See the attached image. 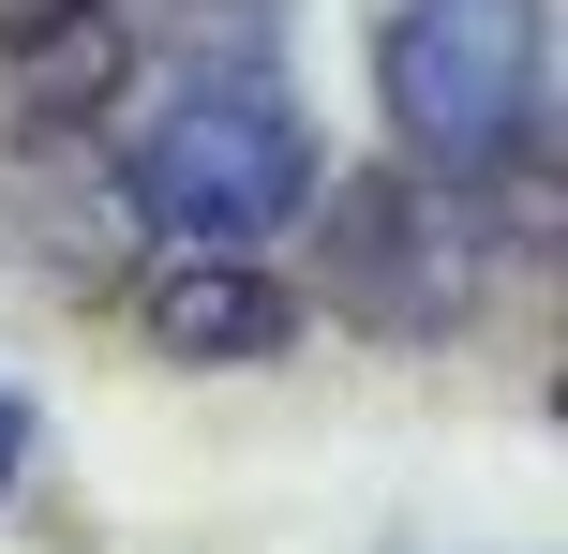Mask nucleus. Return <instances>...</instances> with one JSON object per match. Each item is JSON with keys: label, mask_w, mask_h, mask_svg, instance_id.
I'll use <instances>...</instances> for the list:
<instances>
[{"label": "nucleus", "mask_w": 568, "mask_h": 554, "mask_svg": "<svg viewBox=\"0 0 568 554\" xmlns=\"http://www.w3.org/2000/svg\"><path fill=\"white\" fill-rule=\"evenodd\" d=\"M374 90L419 165L494 180L509 150H539V0H389Z\"/></svg>", "instance_id": "obj_1"}, {"label": "nucleus", "mask_w": 568, "mask_h": 554, "mask_svg": "<svg viewBox=\"0 0 568 554\" xmlns=\"http://www.w3.org/2000/svg\"><path fill=\"white\" fill-rule=\"evenodd\" d=\"M120 195H135V225L180 240V255H255L270 225L314 210V135L270 105V90H195V105H165L135 135Z\"/></svg>", "instance_id": "obj_2"}, {"label": "nucleus", "mask_w": 568, "mask_h": 554, "mask_svg": "<svg viewBox=\"0 0 568 554\" xmlns=\"http://www.w3.org/2000/svg\"><path fill=\"white\" fill-rule=\"evenodd\" d=\"M494 285V210L449 165H374L329 195V300L359 330H464Z\"/></svg>", "instance_id": "obj_3"}, {"label": "nucleus", "mask_w": 568, "mask_h": 554, "mask_svg": "<svg viewBox=\"0 0 568 554\" xmlns=\"http://www.w3.org/2000/svg\"><path fill=\"white\" fill-rule=\"evenodd\" d=\"M150 345L165 360H195V375H225V360H270L284 330H300V285H270L255 255H180V270H150Z\"/></svg>", "instance_id": "obj_4"}, {"label": "nucleus", "mask_w": 568, "mask_h": 554, "mask_svg": "<svg viewBox=\"0 0 568 554\" xmlns=\"http://www.w3.org/2000/svg\"><path fill=\"white\" fill-rule=\"evenodd\" d=\"M105 0H0V60H45V46H90Z\"/></svg>", "instance_id": "obj_5"}, {"label": "nucleus", "mask_w": 568, "mask_h": 554, "mask_svg": "<svg viewBox=\"0 0 568 554\" xmlns=\"http://www.w3.org/2000/svg\"><path fill=\"white\" fill-rule=\"evenodd\" d=\"M16 465H30V405L0 390V495H16Z\"/></svg>", "instance_id": "obj_6"}]
</instances>
